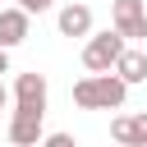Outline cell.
I'll use <instances>...</instances> for the list:
<instances>
[{
  "instance_id": "6da1fadb",
  "label": "cell",
  "mask_w": 147,
  "mask_h": 147,
  "mask_svg": "<svg viewBox=\"0 0 147 147\" xmlns=\"http://www.w3.org/2000/svg\"><path fill=\"white\" fill-rule=\"evenodd\" d=\"M124 96H129V83L119 74H92V78L74 83V106H83V110H119Z\"/></svg>"
},
{
  "instance_id": "7a4b0ae2",
  "label": "cell",
  "mask_w": 147,
  "mask_h": 147,
  "mask_svg": "<svg viewBox=\"0 0 147 147\" xmlns=\"http://www.w3.org/2000/svg\"><path fill=\"white\" fill-rule=\"evenodd\" d=\"M124 51H129V46H124L119 32H101V37H92V41L83 46V64H87L92 74H110V69L119 64Z\"/></svg>"
},
{
  "instance_id": "3957f363",
  "label": "cell",
  "mask_w": 147,
  "mask_h": 147,
  "mask_svg": "<svg viewBox=\"0 0 147 147\" xmlns=\"http://www.w3.org/2000/svg\"><path fill=\"white\" fill-rule=\"evenodd\" d=\"M14 110L46 115V78L41 74H18V83H14Z\"/></svg>"
},
{
  "instance_id": "277c9868",
  "label": "cell",
  "mask_w": 147,
  "mask_h": 147,
  "mask_svg": "<svg viewBox=\"0 0 147 147\" xmlns=\"http://www.w3.org/2000/svg\"><path fill=\"white\" fill-rule=\"evenodd\" d=\"M115 32L133 37V41H147V9H142V0H115Z\"/></svg>"
},
{
  "instance_id": "5b68a950",
  "label": "cell",
  "mask_w": 147,
  "mask_h": 147,
  "mask_svg": "<svg viewBox=\"0 0 147 147\" xmlns=\"http://www.w3.org/2000/svg\"><path fill=\"white\" fill-rule=\"evenodd\" d=\"M9 142H14V147H41V142H46V129H41V115H28V110H14V119H9Z\"/></svg>"
},
{
  "instance_id": "8992f818",
  "label": "cell",
  "mask_w": 147,
  "mask_h": 147,
  "mask_svg": "<svg viewBox=\"0 0 147 147\" xmlns=\"http://www.w3.org/2000/svg\"><path fill=\"white\" fill-rule=\"evenodd\" d=\"M110 133H115L119 147H147V110L142 115H115Z\"/></svg>"
},
{
  "instance_id": "52a82bcc",
  "label": "cell",
  "mask_w": 147,
  "mask_h": 147,
  "mask_svg": "<svg viewBox=\"0 0 147 147\" xmlns=\"http://www.w3.org/2000/svg\"><path fill=\"white\" fill-rule=\"evenodd\" d=\"M28 37V9H0V51H9V46H18Z\"/></svg>"
},
{
  "instance_id": "ba28073f",
  "label": "cell",
  "mask_w": 147,
  "mask_h": 147,
  "mask_svg": "<svg viewBox=\"0 0 147 147\" xmlns=\"http://www.w3.org/2000/svg\"><path fill=\"white\" fill-rule=\"evenodd\" d=\"M60 32L64 37H87L92 32V9L87 5H64L60 9Z\"/></svg>"
},
{
  "instance_id": "9c48e42d",
  "label": "cell",
  "mask_w": 147,
  "mask_h": 147,
  "mask_svg": "<svg viewBox=\"0 0 147 147\" xmlns=\"http://www.w3.org/2000/svg\"><path fill=\"white\" fill-rule=\"evenodd\" d=\"M115 74L133 87V83H147V55L142 51H124L119 55V64H115Z\"/></svg>"
},
{
  "instance_id": "30bf717a",
  "label": "cell",
  "mask_w": 147,
  "mask_h": 147,
  "mask_svg": "<svg viewBox=\"0 0 147 147\" xmlns=\"http://www.w3.org/2000/svg\"><path fill=\"white\" fill-rule=\"evenodd\" d=\"M41 147H78V138H74V133H46Z\"/></svg>"
},
{
  "instance_id": "8fae6325",
  "label": "cell",
  "mask_w": 147,
  "mask_h": 147,
  "mask_svg": "<svg viewBox=\"0 0 147 147\" xmlns=\"http://www.w3.org/2000/svg\"><path fill=\"white\" fill-rule=\"evenodd\" d=\"M55 0H18V9H28V14H41V9H51Z\"/></svg>"
},
{
  "instance_id": "7c38bea8",
  "label": "cell",
  "mask_w": 147,
  "mask_h": 147,
  "mask_svg": "<svg viewBox=\"0 0 147 147\" xmlns=\"http://www.w3.org/2000/svg\"><path fill=\"white\" fill-rule=\"evenodd\" d=\"M0 74H9V51H0Z\"/></svg>"
},
{
  "instance_id": "4fadbf2b",
  "label": "cell",
  "mask_w": 147,
  "mask_h": 147,
  "mask_svg": "<svg viewBox=\"0 0 147 147\" xmlns=\"http://www.w3.org/2000/svg\"><path fill=\"white\" fill-rule=\"evenodd\" d=\"M5 101H9V92H5V87H0V110H5Z\"/></svg>"
}]
</instances>
